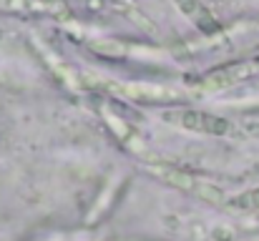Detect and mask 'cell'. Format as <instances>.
I'll use <instances>...</instances> for the list:
<instances>
[{"label": "cell", "instance_id": "6da1fadb", "mask_svg": "<svg viewBox=\"0 0 259 241\" xmlns=\"http://www.w3.org/2000/svg\"><path fill=\"white\" fill-rule=\"evenodd\" d=\"M164 118L169 123L184 126L189 131H199V133H209V136H227L232 131V123L222 116L206 113V111H194V108H181V111H166Z\"/></svg>", "mask_w": 259, "mask_h": 241}, {"label": "cell", "instance_id": "7a4b0ae2", "mask_svg": "<svg viewBox=\"0 0 259 241\" xmlns=\"http://www.w3.org/2000/svg\"><path fill=\"white\" fill-rule=\"evenodd\" d=\"M159 176H161L169 186L179 188V191H186V194H191V196H199V199H204V201H211V204H224V201H227L224 194H222V188H217L214 183L201 181V178H196V176H191V173H186V171H179V168H159Z\"/></svg>", "mask_w": 259, "mask_h": 241}, {"label": "cell", "instance_id": "3957f363", "mask_svg": "<svg viewBox=\"0 0 259 241\" xmlns=\"http://www.w3.org/2000/svg\"><path fill=\"white\" fill-rule=\"evenodd\" d=\"M0 10L15 15H68L58 0H0Z\"/></svg>", "mask_w": 259, "mask_h": 241}, {"label": "cell", "instance_id": "277c9868", "mask_svg": "<svg viewBox=\"0 0 259 241\" xmlns=\"http://www.w3.org/2000/svg\"><path fill=\"white\" fill-rule=\"evenodd\" d=\"M254 71H257L254 63H232V66H224V68L211 71V73L206 76V80H204V85H206V88H224V85H232V83H237V80L252 76Z\"/></svg>", "mask_w": 259, "mask_h": 241}, {"label": "cell", "instance_id": "5b68a950", "mask_svg": "<svg viewBox=\"0 0 259 241\" xmlns=\"http://www.w3.org/2000/svg\"><path fill=\"white\" fill-rule=\"evenodd\" d=\"M174 5H176L186 18H191L194 25H199L204 33H214V30L219 28V23L214 20V15L209 13V8H206L201 0H174Z\"/></svg>", "mask_w": 259, "mask_h": 241}, {"label": "cell", "instance_id": "8992f818", "mask_svg": "<svg viewBox=\"0 0 259 241\" xmlns=\"http://www.w3.org/2000/svg\"><path fill=\"white\" fill-rule=\"evenodd\" d=\"M232 209H239V211H259V188H252V191H244L239 196H234L229 201Z\"/></svg>", "mask_w": 259, "mask_h": 241}]
</instances>
